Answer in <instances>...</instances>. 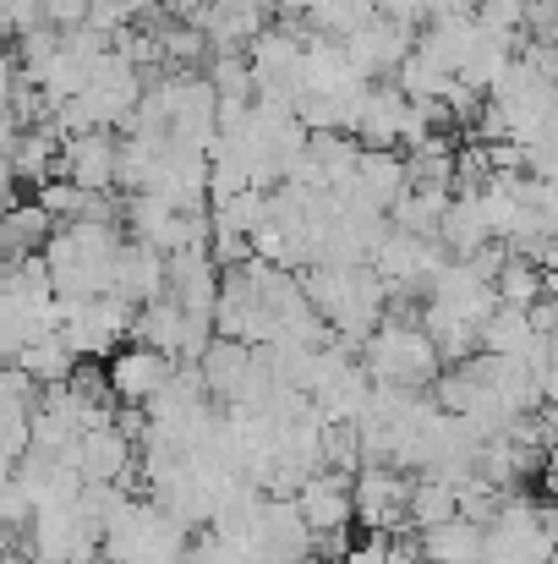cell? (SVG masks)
<instances>
[{
	"mask_svg": "<svg viewBox=\"0 0 558 564\" xmlns=\"http://www.w3.org/2000/svg\"><path fill=\"white\" fill-rule=\"evenodd\" d=\"M0 560H6V532H0Z\"/></svg>",
	"mask_w": 558,
	"mask_h": 564,
	"instance_id": "ee69618b",
	"label": "cell"
},
{
	"mask_svg": "<svg viewBox=\"0 0 558 564\" xmlns=\"http://www.w3.org/2000/svg\"><path fill=\"white\" fill-rule=\"evenodd\" d=\"M241 554H247V564H313L318 538L302 521L296 499H269L263 494L252 527L241 532Z\"/></svg>",
	"mask_w": 558,
	"mask_h": 564,
	"instance_id": "5b68a950",
	"label": "cell"
},
{
	"mask_svg": "<svg viewBox=\"0 0 558 564\" xmlns=\"http://www.w3.org/2000/svg\"><path fill=\"white\" fill-rule=\"evenodd\" d=\"M526 33L532 39H558V0H526Z\"/></svg>",
	"mask_w": 558,
	"mask_h": 564,
	"instance_id": "e575fe53",
	"label": "cell"
},
{
	"mask_svg": "<svg viewBox=\"0 0 558 564\" xmlns=\"http://www.w3.org/2000/svg\"><path fill=\"white\" fill-rule=\"evenodd\" d=\"M132 318H138V307H132L127 296L105 291V296H94V302L61 307V335L72 340V351H77L83 362H105V357H116L121 340L132 335Z\"/></svg>",
	"mask_w": 558,
	"mask_h": 564,
	"instance_id": "8992f818",
	"label": "cell"
},
{
	"mask_svg": "<svg viewBox=\"0 0 558 564\" xmlns=\"http://www.w3.org/2000/svg\"><path fill=\"white\" fill-rule=\"evenodd\" d=\"M405 176H411V187L455 192V143H449L444 132H433L427 143H416V149L405 154Z\"/></svg>",
	"mask_w": 558,
	"mask_h": 564,
	"instance_id": "83f0119b",
	"label": "cell"
},
{
	"mask_svg": "<svg viewBox=\"0 0 558 564\" xmlns=\"http://www.w3.org/2000/svg\"><path fill=\"white\" fill-rule=\"evenodd\" d=\"M477 22L488 33H526V0H477Z\"/></svg>",
	"mask_w": 558,
	"mask_h": 564,
	"instance_id": "d6a6232c",
	"label": "cell"
},
{
	"mask_svg": "<svg viewBox=\"0 0 558 564\" xmlns=\"http://www.w3.org/2000/svg\"><path fill=\"white\" fill-rule=\"evenodd\" d=\"M302 285H307V302L324 313V324L335 335L357 340V346L383 324L389 291H394L372 263H307L302 269Z\"/></svg>",
	"mask_w": 558,
	"mask_h": 564,
	"instance_id": "6da1fadb",
	"label": "cell"
},
{
	"mask_svg": "<svg viewBox=\"0 0 558 564\" xmlns=\"http://www.w3.org/2000/svg\"><path fill=\"white\" fill-rule=\"evenodd\" d=\"M77 362H83V357L72 351V340H66L61 329H44V335H33V340L17 351V368L33 378L39 389H50V383H66Z\"/></svg>",
	"mask_w": 558,
	"mask_h": 564,
	"instance_id": "603a6c76",
	"label": "cell"
},
{
	"mask_svg": "<svg viewBox=\"0 0 558 564\" xmlns=\"http://www.w3.org/2000/svg\"><path fill=\"white\" fill-rule=\"evenodd\" d=\"M55 236V219L44 214V203H6L0 208V263H22L33 252H44V241Z\"/></svg>",
	"mask_w": 558,
	"mask_h": 564,
	"instance_id": "44dd1931",
	"label": "cell"
},
{
	"mask_svg": "<svg viewBox=\"0 0 558 564\" xmlns=\"http://www.w3.org/2000/svg\"><path fill=\"white\" fill-rule=\"evenodd\" d=\"M548 44H554V50H558V39H548Z\"/></svg>",
	"mask_w": 558,
	"mask_h": 564,
	"instance_id": "bcb514c9",
	"label": "cell"
},
{
	"mask_svg": "<svg viewBox=\"0 0 558 564\" xmlns=\"http://www.w3.org/2000/svg\"><path fill=\"white\" fill-rule=\"evenodd\" d=\"M165 280H171L165 252L149 247V241H132V236H127L121 263H116V296H127L132 307H143V302H160V296H165Z\"/></svg>",
	"mask_w": 558,
	"mask_h": 564,
	"instance_id": "d6986e66",
	"label": "cell"
},
{
	"mask_svg": "<svg viewBox=\"0 0 558 564\" xmlns=\"http://www.w3.org/2000/svg\"><path fill=\"white\" fill-rule=\"evenodd\" d=\"M543 291H548V296H558V269H554V274H543Z\"/></svg>",
	"mask_w": 558,
	"mask_h": 564,
	"instance_id": "7bdbcfd3",
	"label": "cell"
},
{
	"mask_svg": "<svg viewBox=\"0 0 558 564\" xmlns=\"http://www.w3.org/2000/svg\"><path fill=\"white\" fill-rule=\"evenodd\" d=\"M548 346H554V357H548V373H543V394H548V405H558V335H548Z\"/></svg>",
	"mask_w": 558,
	"mask_h": 564,
	"instance_id": "ab89813d",
	"label": "cell"
},
{
	"mask_svg": "<svg viewBox=\"0 0 558 564\" xmlns=\"http://www.w3.org/2000/svg\"><path fill=\"white\" fill-rule=\"evenodd\" d=\"M17 138H22V121H17L11 110H0V154H11V149H17Z\"/></svg>",
	"mask_w": 558,
	"mask_h": 564,
	"instance_id": "f35d334b",
	"label": "cell"
},
{
	"mask_svg": "<svg viewBox=\"0 0 558 564\" xmlns=\"http://www.w3.org/2000/svg\"><path fill=\"white\" fill-rule=\"evenodd\" d=\"M116 171H121V143L110 138V127H88V132L61 138L55 176H66V182H77L88 192H116Z\"/></svg>",
	"mask_w": 558,
	"mask_h": 564,
	"instance_id": "8fae6325",
	"label": "cell"
},
{
	"mask_svg": "<svg viewBox=\"0 0 558 564\" xmlns=\"http://www.w3.org/2000/svg\"><path fill=\"white\" fill-rule=\"evenodd\" d=\"M182 362L176 357H165V351H154V346H143V340H132V346H121L116 357H110V389H116V400L121 405H149L165 383H171V373H176Z\"/></svg>",
	"mask_w": 558,
	"mask_h": 564,
	"instance_id": "5bb4252c",
	"label": "cell"
},
{
	"mask_svg": "<svg viewBox=\"0 0 558 564\" xmlns=\"http://www.w3.org/2000/svg\"><path fill=\"white\" fill-rule=\"evenodd\" d=\"M351 499H357V521L389 538L400 527H411V477L400 466H378L368 460L357 477H351Z\"/></svg>",
	"mask_w": 558,
	"mask_h": 564,
	"instance_id": "ba28073f",
	"label": "cell"
},
{
	"mask_svg": "<svg viewBox=\"0 0 558 564\" xmlns=\"http://www.w3.org/2000/svg\"><path fill=\"white\" fill-rule=\"evenodd\" d=\"M203 77L214 83L219 105H252V99H258L247 55H225V50H214V61H208V72H203Z\"/></svg>",
	"mask_w": 558,
	"mask_h": 564,
	"instance_id": "f546056e",
	"label": "cell"
},
{
	"mask_svg": "<svg viewBox=\"0 0 558 564\" xmlns=\"http://www.w3.org/2000/svg\"><path fill=\"white\" fill-rule=\"evenodd\" d=\"M22 538H28V560L33 564H88L105 554V527H99V516H88L83 499L39 505Z\"/></svg>",
	"mask_w": 558,
	"mask_h": 564,
	"instance_id": "3957f363",
	"label": "cell"
},
{
	"mask_svg": "<svg viewBox=\"0 0 558 564\" xmlns=\"http://www.w3.org/2000/svg\"><path fill=\"white\" fill-rule=\"evenodd\" d=\"M165 263H171L165 296L182 307L186 318L214 324V302H219V280H225L214 247H182V252H165Z\"/></svg>",
	"mask_w": 558,
	"mask_h": 564,
	"instance_id": "30bf717a",
	"label": "cell"
},
{
	"mask_svg": "<svg viewBox=\"0 0 558 564\" xmlns=\"http://www.w3.org/2000/svg\"><path fill=\"white\" fill-rule=\"evenodd\" d=\"M554 538H558V516H554Z\"/></svg>",
	"mask_w": 558,
	"mask_h": 564,
	"instance_id": "f6af8a7d",
	"label": "cell"
},
{
	"mask_svg": "<svg viewBox=\"0 0 558 564\" xmlns=\"http://www.w3.org/2000/svg\"><path fill=\"white\" fill-rule=\"evenodd\" d=\"M460 516V499H455V482L444 477H416L411 482V527L427 532V527H444Z\"/></svg>",
	"mask_w": 558,
	"mask_h": 564,
	"instance_id": "f1b7e54d",
	"label": "cell"
},
{
	"mask_svg": "<svg viewBox=\"0 0 558 564\" xmlns=\"http://www.w3.org/2000/svg\"><path fill=\"white\" fill-rule=\"evenodd\" d=\"M28 521H33V499L22 494L17 477H6L0 482V532H28Z\"/></svg>",
	"mask_w": 558,
	"mask_h": 564,
	"instance_id": "836d02e7",
	"label": "cell"
},
{
	"mask_svg": "<svg viewBox=\"0 0 558 564\" xmlns=\"http://www.w3.org/2000/svg\"><path fill=\"white\" fill-rule=\"evenodd\" d=\"M416 549H422V554H427L433 564H482V549H488V527H477V521L455 516V521H444V527H427V532H416Z\"/></svg>",
	"mask_w": 558,
	"mask_h": 564,
	"instance_id": "7402d4cb",
	"label": "cell"
},
{
	"mask_svg": "<svg viewBox=\"0 0 558 564\" xmlns=\"http://www.w3.org/2000/svg\"><path fill=\"white\" fill-rule=\"evenodd\" d=\"M132 340H143V346H154V351H165V357H176V362H197V357L208 351V340H214V324L186 318L171 296H160V302H143V307H138Z\"/></svg>",
	"mask_w": 558,
	"mask_h": 564,
	"instance_id": "9c48e42d",
	"label": "cell"
},
{
	"mask_svg": "<svg viewBox=\"0 0 558 564\" xmlns=\"http://www.w3.org/2000/svg\"><path fill=\"white\" fill-rule=\"evenodd\" d=\"M296 510L302 521L313 527V538H335V532H351L357 521V499H351V471H335V466H318L302 494H296Z\"/></svg>",
	"mask_w": 558,
	"mask_h": 564,
	"instance_id": "7c38bea8",
	"label": "cell"
},
{
	"mask_svg": "<svg viewBox=\"0 0 558 564\" xmlns=\"http://www.w3.org/2000/svg\"><path fill=\"white\" fill-rule=\"evenodd\" d=\"M411 44H416V33L400 28V22H389V17H368L362 28L346 33V50H351V61H357L362 77H394L400 61L411 55Z\"/></svg>",
	"mask_w": 558,
	"mask_h": 564,
	"instance_id": "2e32d148",
	"label": "cell"
},
{
	"mask_svg": "<svg viewBox=\"0 0 558 564\" xmlns=\"http://www.w3.org/2000/svg\"><path fill=\"white\" fill-rule=\"evenodd\" d=\"M17 187H22V182H17V171H11V154H0V208L17 197Z\"/></svg>",
	"mask_w": 558,
	"mask_h": 564,
	"instance_id": "60d3db41",
	"label": "cell"
},
{
	"mask_svg": "<svg viewBox=\"0 0 558 564\" xmlns=\"http://www.w3.org/2000/svg\"><path fill=\"white\" fill-rule=\"evenodd\" d=\"M247 66H252L258 99H280V105L296 110V99L307 94V33H296V28H263L247 44Z\"/></svg>",
	"mask_w": 558,
	"mask_h": 564,
	"instance_id": "277c9868",
	"label": "cell"
},
{
	"mask_svg": "<svg viewBox=\"0 0 558 564\" xmlns=\"http://www.w3.org/2000/svg\"><path fill=\"white\" fill-rule=\"evenodd\" d=\"M307 6L313 0H274V11H285V17H307Z\"/></svg>",
	"mask_w": 558,
	"mask_h": 564,
	"instance_id": "b9f144b4",
	"label": "cell"
},
{
	"mask_svg": "<svg viewBox=\"0 0 558 564\" xmlns=\"http://www.w3.org/2000/svg\"><path fill=\"white\" fill-rule=\"evenodd\" d=\"M362 83H372V77L357 72L346 39H335V33H307V94H357Z\"/></svg>",
	"mask_w": 558,
	"mask_h": 564,
	"instance_id": "ac0fdd59",
	"label": "cell"
},
{
	"mask_svg": "<svg viewBox=\"0 0 558 564\" xmlns=\"http://www.w3.org/2000/svg\"><path fill=\"white\" fill-rule=\"evenodd\" d=\"M192 22L208 33L214 50L247 55V44H252V39L263 33V22H269V6H258V0H197Z\"/></svg>",
	"mask_w": 558,
	"mask_h": 564,
	"instance_id": "9a60e30c",
	"label": "cell"
},
{
	"mask_svg": "<svg viewBox=\"0 0 558 564\" xmlns=\"http://www.w3.org/2000/svg\"><path fill=\"white\" fill-rule=\"evenodd\" d=\"M88 6L94 0H44V17H50V28H77V22H88Z\"/></svg>",
	"mask_w": 558,
	"mask_h": 564,
	"instance_id": "8d00e7d4",
	"label": "cell"
},
{
	"mask_svg": "<svg viewBox=\"0 0 558 564\" xmlns=\"http://www.w3.org/2000/svg\"><path fill=\"white\" fill-rule=\"evenodd\" d=\"M362 368L372 383H394V389H433V378L444 373V357L433 346V335L422 324L405 318H383L362 340Z\"/></svg>",
	"mask_w": 558,
	"mask_h": 564,
	"instance_id": "7a4b0ae2",
	"label": "cell"
},
{
	"mask_svg": "<svg viewBox=\"0 0 558 564\" xmlns=\"http://www.w3.org/2000/svg\"><path fill=\"white\" fill-rule=\"evenodd\" d=\"M55 165H61V132H55V121L22 127V138H17V149H11V171H17V182L44 187V182L55 176Z\"/></svg>",
	"mask_w": 558,
	"mask_h": 564,
	"instance_id": "cb8c5ba5",
	"label": "cell"
},
{
	"mask_svg": "<svg viewBox=\"0 0 558 564\" xmlns=\"http://www.w3.org/2000/svg\"><path fill=\"white\" fill-rule=\"evenodd\" d=\"M389 560H394V543L372 532L368 543H357V549H346V554H340V560H335V564H389Z\"/></svg>",
	"mask_w": 558,
	"mask_h": 564,
	"instance_id": "d590c367",
	"label": "cell"
},
{
	"mask_svg": "<svg viewBox=\"0 0 558 564\" xmlns=\"http://www.w3.org/2000/svg\"><path fill=\"white\" fill-rule=\"evenodd\" d=\"M368 17H378V0H313L302 22H313L318 33L346 39V33H351V28H362Z\"/></svg>",
	"mask_w": 558,
	"mask_h": 564,
	"instance_id": "1f68e13d",
	"label": "cell"
},
{
	"mask_svg": "<svg viewBox=\"0 0 558 564\" xmlns=\"http://www.w3.org/2000/svg\"><path fill=\"white\" fill-rule=\"evenodd\" d=\"M493 291H499V302H510V307H537L548 291H543V269L537 263H526V258H504V269H499V280H493Z\"/></svg>",
	"mask_w": 558,
	"mask_h": 564,
	"instance_id": "4dcf8cb0",
	"label": "cell"
},
{
	"mask_svg": "<svg viewBox=\"0 0 558 564\" xmlns=\"http://www.w3.org/2000/svg\"><path fill=\"white\" fill-rule=\"evenodd\" d=\"M444 263H449V252H444L438 236H411V230H400V225H389L383 241L372 247V269H378L389 285L422 291V296H427V285H433V274H438Z\"/></svg>",
	"mask_w": 558,
	"mask_h": 564,
	"instance_id": "52a82bcc",
	"label": "cell"
},
{
	"mask_svg": "<svg viewBox=\"0 0 558 564\" xmlns=\"http://www.w3.org/2000/svg\"><path fill=\"white\" fill-rule=\"evenodd\" d=\"M438 241H444L449 258H471V252H482L488 241H499L477 192H455V197H449V208H444V219H438Z\"/></svg>",
	"mask_w": 558,
	"mask_h": 564,
	"instance_id": "ffe728a7",
	"label": "cell"
},
{
	"mask_svg": "<svg viewBox=\"0 0 558 564\" xmlns=\"http://www.w3.org/2000/svg\"><path fill=\"white\" fill-rule=\"evenodd\" d=\"M405 182H411V176H405V154H400V149H362L357 176H351V187H340V197L389 214V203L405 192Z\"/></svg>",
	"mask_w": 558,
	"mask_h": 564,
	"instance_id": "e0dca14e",
	"label": "cell"
},
{
	"mask_svg": "<svg viewBox=\"0 0 558 564\" xmlns=\"http://www.w3.org/2000/svg\"><path fill=\"white\" fill-rule=\"evenodd\" d=\"M17 83H22V66H17V55L0 44V110H11V99H17Z\"/></svg>",
	"mask_w": 558,
	"mask_h": 564,
	"instance_id": "74e56055",
	"label": "cell"
},
{
	"mask_svg": "<svg viewBox=\"0 0 558 564\" xmlns=\"http://www.w3.org/2000/svg\"><path fill=\"white\" fill-rule=\"evenodd\" d=\"M77 466H83V482H127L138 477V438L121 427V422H99L77 438Z\"/></svg>",
	"mask_w": 558,
	"mask_h": 564,
	"instance_id": "4fadbf2b",
	"label": "cell"
},
{
	"mask_svg": "<svg viewBox=\"0 0 558 564\" xmlns=\"http://www.w3.org/2000/svg\"><path fill=\"white\" fill-rule=\"evenodd\" d=\"M394 83H400V94H405V99H444V94L455 88V72H449V66H444L433 50L411 44V55L400 61Z\"/></svg>",
	"mask_w": 558,
	"mask_h": 564,
	"instance_id": "4316f807",
	"label": "cell"
},
{
	"mask_svg": "<svg viewBox=\"0 0 558 564\" xmlns=\"http://www.w3.org/2000/svg\"><path fill=\"white\" fill-rule=\"evenodd\" d=\"M532 346H537V329H532V313H526V307L499 302V307L482 318V351H499V357H526Z\"/></svg>",
	"mask_w": 558,
	"mask_h": 564,
	"instance_id": "484cf974",
	"label": "cell"
},
{
	"mask_svg": "<svg viewBox=\"0 0 558 564\" xmlns=\"http://www.w3.org/2000/svg\"><path fill=\"white\" fill-rule=\"evenodd\" d=\"M449 197H455V192L411 187V182H405V192L389 203V225H400V230H411V236H438V219H444Z\"/></svg>",
	"mask_w": 558,
	"mask_h": 564,
	"instance_id": "d4e9b609",
	"label": "cell"
}]
</instances>
